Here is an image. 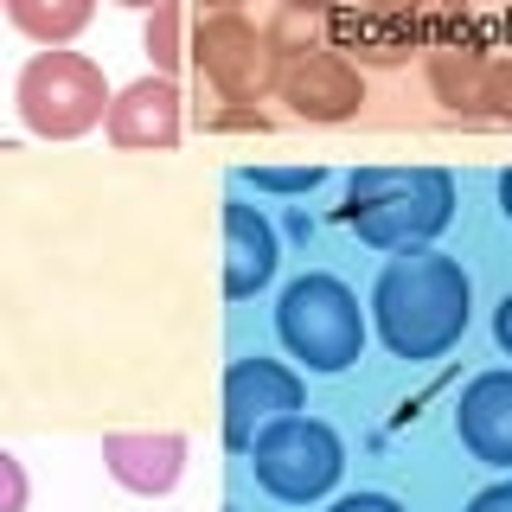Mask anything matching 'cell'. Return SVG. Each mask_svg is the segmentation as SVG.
I'll return each mask as SVG.
<instances>
[{
    "mask_svg": "<svg viewBox=\"0 0 512 512\" xmlns=\"http://www.w3.org/2000/svg\"><path fill=\"white\" fill-rule=\"evenodd\" d=\"M474 320V282L436 244L397 250L372 282V333L391 359H442Z\"/></svg>",
    "mask_w": 512,
    "mask_h": 512,
    "instance_id": "1",
    "label": "cell"
},
{
    "mask_svg": "<svg viewBox=\"0 0 512 512\" xmlns=\"http://www.w3.org/2000/svg\"><path fill=\"white\" fill-rule=\"evenodd\" d=\"M340 224L372 250L436 244L455 224V180L442 167H359L340 192Z\"/></svg>",
    "mask_w": 512,
    "mask_h": 512,
    "instance_id": "2",
    "label": "cell"
},
{
    "mask_svg": "<svg viewBox=\"0 0 512 512\" xmlns=\"http://www.w3.org/2000/svg\"><path fill=\"white\" fill-rule=\"evenodd\" d=\"M276 340L288 352V365H301V372H320V378L352 372L365 352V308L340 276L308 269L276 295Z\"/></svg>",
    "mask_w": 512,
    "mask_h": 512,
    "instance_id": "3",
    "label": "cell"
},
{
    "mask_svg": "<svg viewBox=\"0 0 512 512\" xmlns=\"http://www.w3.org/2000/svg\"><path fill=\"white\" fill-rule=\"evenodd\" d=\"M109 96L116 90H109L103 64L84 52H64V45L32 52L20 64V77H13V109H20L26 135H39V141H77L90 128H103Z\"/></svg>",
    "mask_w": 512,
    "mask_h": 512,
    "instance_id": "4",
    "label": "cell"
},
{
    "mask_svg": "<svg viewBox=\"0 0 512 512\" xmlns=\"http://www.w3.org/2000/svg\"><path fill=\"white\" fill-rule=\"evenodd\" d=\"M250 474H256V487H263L269 500L314 506V500H327V493L340 487L346 442H340L333 423H320L308 410H288L250 442Z\"/></svg>",
    "mask_w": 512,
    "mask_h": 512,
    "instance_id": "5",
    "label": "cell"
},
{
    "mask_svg": "<svg viewBox=\"0 0 512 512\" xmlns=\"http://www.w3.org/2000/svg\"><path fill=\"white\" fill-rule=\"evenodd\" d=\"M192 58H199L205 84H212L224 103H263L282 84V52L269 45V32L244 20V13H205L199 39H192Z\"/></svg>",
    "mask_w": 512,
    "mask_h": 512,
    "instance_id": "6",
    "label": "cell"
},
{
    "mask_svg": "<svg viewBox=\"0 0 512 512\" xmlns=\"http://www.w3.org/2000/svg\"><path fill=\"white\" fill-rule=\"evenodd\" d=\"M301 397H308V384H301V365L263 359V352H250V359H231V365H224V448L250 455V442L263 436L276 416L301 410Z\"/></svg>",
    "mask_w": 512,
    "mask_h": 512,
    "instance_id": "7",
    "label": "cell"
},
{
    "mask_svg": "<svg viewBox=\"0 0 512 512\" xmlns=\"http://www.w3.org/2000/svg\"><path fill=\"white\" fill-rule=\"evenodd\" d=\"M276 96L288 103L295 122L333 128V122H352L365 109V71L346 52H301V58H282Z\"/></svg>",
    "mask_w": 512,
    "mask_h": 512,
    "instance_id": "8",
    "label": "cell"
},
{
    "mask_svg": "<svg viewBox=\"0 0 512 512\" xmlns=\"http://www.w3.org/2000/svg\"><path fill=\"white\" fill-rule=\"evenodd\" d=\"M186 128V96L167 71H148L135 84H122L109 96V116H103V135L128 154H154V148H173Z\"/></svg>",
    "mask_w": 512,
    "mask_h": 512,
    "instance_id": "9",
    "label": "cell"
},
{
    "mask_svg": "<svg viewBox=\"0 0 512 512\" xmlns=\"http://www.w3.org/2000/svg\"><path fill=\"white\" fill-rule=\"evenodd\" d=\"M103 468L135 500H167L186 480V436H173V429H109Z\"/></svg>",
    "mask_w": 512,
    "mask_h": 512,
    "instance_id": "10",
    "label": "cell"
},
{
    "mask_svg": "<svg viewBox=\"0 0 512 512\" xmlns=\"http://www.w3.org/2000/svg\"><path fill=\"white\" fill-rule=\"evenodd\" d=\"M282 269V237L263 205L224 199V301H250L276 282Z\"/></svg>",
    "mask_w": 512,
    "mask_h": 512,
    "instance_id": "11",
    "label": "cell"
},
{
    "mask_svg": "<svg viewBox=\"0 0 512 512\" xmlns=\"http://www.w3.org/2000/svg\"><path fill=\"white\" fill-rule=\"evenodd\" d=\"M333 52H346L359 71H391V64H410L423 52V32H416L410 13L391 7H340V26H333Z\"/></svg>",
    "mask_w": 512,
    "mask_h": 512,
    "instance_id": "12",
    "label": "cell"
},
{
    "mask_svg": "<svg viewBox=\"0 0 512 512\" xmlns=\"http://www.w3.org/2000/svg\"><path fill=\"white\" fill-rule=\"evenodd\" d=\"M455 429H461V448L487 468H506L512 474V372H480L468 378L455 404Z\"/></svg>",
    "mask_w": 512,
    "mask_h": 512,
    "instance_id": "13",
    "label": "cell"
},
{
    "mask_svg": "<svg viewBox=\"0 0 512 512\" xmlns=\"http://www.w3.org/2000/svg\"><path fill=\"white\" fill-rule=\"evenodd\" d=\"M487 52L474 39H448V45H429L423 71H429V90H436L442 109L455 116H480V90H487Z\"/></svg>",
    "mask_w": 512,
    "mask_h": 512,
    "instance_id": "14",
    "label": "cell"
},
{
    "mask_svg": "<svg viewBox=\"0 0 512 512\" xmlns=\"http://www.w3.org/2000/svg\"><path fill=\"white\" fill-rule=\"evenodd\" d=\"M333 26H340V0H282L263 32L282 58H301V52H333Z\"/></svg>",
    "mask_w": 512,
    "mask_h": 512,
    "instance_id": "15",
    "label": "cell"
},
{
    "mask_svg": "<svg viewBox=\"0 0 512 512\" xmlns=\"http://www.w3.org/2000/svg\"><path fill=\"white\" fill-rule=\"evenodd\" d=\"M7 20L26 32L32 45H71L77 32L96 20V0H7Z\"/></svg>",
    "mask_w": 512,
    "mask_h": 512,
    "instance_id": "16",
    "label": "cell"
},
{
    "mask_svg": "<svg viewBox=\"0 0 512 512\" xmlns=\"http://www.w3.org/2000/svg\"><path fill=\"white\" fill-rule=\"evenodd\" d=\"M372 7H391V13H410L416 32H423V52L429 45H448V39H468V0H372Z\"/></svg>",
    "mask_w": 512,
    "mask_h": 512,
    "instance_id": "17",
    "label": "cell"
},
{
    "mask_svg": "<svg viewBox=\"0 0 512 512\" xmlns=\"http://www.w3.org/2000/svg\"><path fill=\"white\" fill-rule=\"evenodd\" d=\"M141 52H148L154 58V71H180V58L192 52V45H186V7H180V0H167V7H154L148 13V26H141Z\"/></svg>",
    "mask_w": 512,
    "mask_h": 512,
    "instance_id": "18",
    "label": "cell"
},
{
    "mask_svg": "<svg viewBox=\"0 0 512 512\" xmlns=\"http://www.w3.org/2000/svg\"><path fill=\"white\" fill-rule=\"evenodd\" d=\"M480 116H487V122H506V128H512V58H493V64H487Z\"/></svg>",
    "mask_w": 512,
    "mask_h": 512,
    "instance_id": "19",
    "label": "cell"
},
{
    "mask_svg": "<svg viewBox=\"0 0 512 512\" xmlns=\"http://www.w3.org/2000/svg\"><path fill=\"white\" fill-rule=\"evenodd\" d=\"M244 180L256 192H314L320 186V167H250Z\"/></svg>",
    "mask_w": 512,
    "mask_h": 512,
    "instance_id": "20",
    "label": "cell"
},
{
    "mask_svg": "<svg viewBox=\"0 0 512 512\" xmlns=\"http://www.w3.org/2000/svg\"><path fill=\"white\" fill-rule=\"evenodd\" d=\"M205 128H212V135H269V116L250 109V103H224V109L205 116Z\"/></svg>",
    "mask_w": 512,
    "mask_h": 512,
    "instance_id": "21",
    "label": "cell"
},
{
    "mask_svg": "<svg viewBox=\"0 0 512 512\" xmlns=\"http://www.w3.org/2000/svg\"><path fill=\"white\" fill-rule=\"evenodd\" d=\"M26 500H32V480L20 468V455L0 448V512H26Z\"/></svg>",
    "mask_w": 512,
    "mask_h": 512,
    "instance_id": "22",
    "label": "cell"
},
{
    "mask_svg": "<svg viewBox=\"0 0 512 512\" xmlns=\"http://www.w3.org/2000/svg\"><path fill=\"white\" fill-rule=\"evenodd\" d=\"M327 512H404V506H397L391 493H340Z\"/></svg>",
    "mask_w": 512,
    "mask_h": 512,
    "instance_id": "23",
    "label": "cell"
},
{
    "mask_svg": "<svg viewBox=\"0 0 512 512\" xmlns=\"http://www.w3.org/2000/svg\"><path fill=\"white\" fill-rule=\"evenodd\" d=\"M468 512H512V480H493V487H480Z\"/></svg>",
    "mask_w": 512,
    "mask_h": 512,
    "instance_id": "24",
    "label": "cell"
},
{
    "mask_svg": "<svg viewBox=\"0 0 512 512\" xmlns=\"http://www.w3.org/2000/svg\"><path fill=\"white\" fill-rule=\"evenodd\" d=\"M493 346H500L506 359H512V288L500 295V308H493Z\"/></svg>",
    "mask_w": 512,
    "mask_h": 512,
    "instance_id": "25",
    "label": "cell"
},
{
    "mask_svg": "<svg viewBox=\"0 0 512 512\" xmlns=\"http://www.w3.org/2000/svg\"><path fill=\"white\" fill-rule=\"evenodd\" d=\"M500 212H506V224H512V167L500 173Z\"/></svg>",
    "mask_w": 512,
    "mask_h": 512,
    "instance_id": "26",
    "label": "cell"
},
{
    "mask_svg": "<svg viewBox=\"0 0 512 512\" xmlns=\"http://www.w3.org/2000/svg\"><path fill=\"white\" fill-rule=\"evenodd\" d=\"M205 13H244V0H199Z\"/></svg>",
    "mask_w": 512,
    "mask_h": 512,
    "instance_id": "27",
    "label": "cell"
},
{
    "mask_svg": "<svg viewBox=\"0 0 512 512\" xmlns=\"http://www.w3.org/2000/svg\"><path fill=\"white\" fill-rule=\"evenodd\" d=\"M116 7H141V13H154V7H167V0H116Z\"/></svg>",
    "mask_w": 512,
    "mask_h": 512,
    "instance_id": "28",
    "label": "cell"
},
{
    "mask_svg": "<svg viewBox=\"0 0 512 512\" xmlns=\"http://www.w3.org/2000/svg\"><path fill=\"white\" fill-rule=\"evenodd\" d=\"M224 512H244V506H224Z\"/></svg>",
    "mask_w": 512,
    "mask_h": 512,
    "instance_id": "29",
    "label": "cell"
},
{
    "mask_svg": "<svg viewBox=\"0 0 512 512\" xmlns=\"http://www.w3.org/2000/svg\"><path fill=\"white\" fill-rule=\"evenodd\" d=\"M0 7H7V0H0Z\"/></svg>",
    "mask_w": 512,
    "mask_h": 512,
    "instance_id": "30",
    "label": "cell"
}]
</instances>
